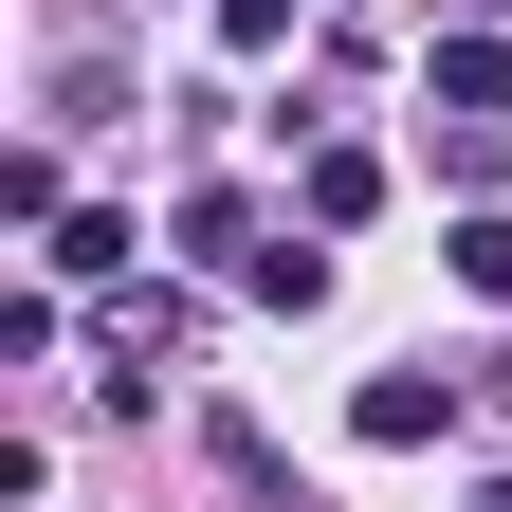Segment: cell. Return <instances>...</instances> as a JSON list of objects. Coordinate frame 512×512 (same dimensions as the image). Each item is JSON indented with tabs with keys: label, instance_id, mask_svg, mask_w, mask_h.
Here are the masks:
<instances>
[{
	"label": "cell",
	"instance_id": "1",
	"mask_svg": "<svg viewBox=\"0 0 512 512\" xmlns=\"http://www.w3.org/2000/svg\"><path fill=\"white\" fill-rule=\"evenodd\" d=\"M348 421L384 439V458H421V439H439V421H458V384H421V366H384V384H366V403H348Z\"/></svg>",
	"mask_w": 512,
	"mask_h": 512
},
{
	"label": "cell",
	"instance_id": "2",
	"mask_svg": "<svg viewBox=\"0 0 512 512\" xmlns=\"http://www.w3.org/2000/svg\"><path fill=\"white\" fill-rule=\"evenodd\" d=\"M238 293H256V311H330V238H256Z\"/></svg>",
	"mask_w": 512,
	"mask_h": 512
},
{
	"label": "cell",
	"instance_id": "3",
	"mask_svg": "<svg viewBox=\"0 0 512 512\" xmlns=\"http://www.w3.org/2000/svg\"><path fill=\"white\" fill-rule=\"evenodd\" d=\"M348 220H384V147H311V238H348Z\"/></svg>",
	"mask_w": 512,
	"mask_h": 512
},
{
	"label": "cell",
	"instance_id": "4",
	"mask_svg": "<svg viewBox=\"0 0 512 512\" xmlns=\"http://www.w3.org/2000/svg\"><path fill=\"white\" fill-rule=\"evenodd\" d=\"M439 110L494 128V110H512V55H494V37H439Z\"/></svg>",
	"mask_w": 512,
	"mask_h": 512
},
{
	"label": "cell",
	"instance_id": "5",
	"mask_svg": "<svg viewBox=\"0 0 512 512\" xmlns=\"http://www.w3.org/2000/svg\"><path fill=\"white\" fill-rule=\"evenodd\" d=\"M128 256H147V238H128L110 202H74V220H55V275H128Z\"/></svg>",
	"mask_w": 512,
	"mask_h": 512
},
{
	"label": "cell",
	"instance_id": "6",
	"mask_svg": "<svg viewBox=\"0 0 512 512\" xmlns=\"http://www.w3.org/2000/svg\"><path fill=\"white\" fill-rule=\"evenodd\" d=\"M458 293H494V311H512V220H458Z\"/></svg>",
	"mask_w": 512,
	"mask_h": 512
},
{
	"label": "cell",
	"instance_id": "7",
	"mask_svg": "<svg viewBox=\"0 0 512 512\" xmlns=\"http://www.w3.org/2000/svg\"><path fill=\"white\" fill-rule=\"evenodd\" d=\"M293 19H311V0H220V37H238V55H275Z\"/></svg>",
	"mask_w": 512,
	"mask_h": 512
}]
</instances>
